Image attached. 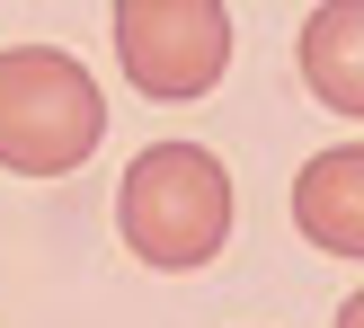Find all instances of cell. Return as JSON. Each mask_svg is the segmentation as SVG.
Instances as JSON below:
<instances>
[{
	"mask_svg": "<svg viewBox=\"0 0 364 328\" xmlns=\"http://www.w3.org/2000/svg\"><path fill=\"white\" fill-rule=\"evenodd\" d=\"M116 231L160 275H187V266L223 258V240H231V169L205 142H151L116 187Z\"/></svg>",
	"mask_w": 364,
	"mask_h": 328,
	"instance_id": "1",
	"label": "cell"
},
{
	"mask_svg": "<svg viewBox=\"0 0 364 328\" xmlns=\"http://www.w3.org/2000/svg\"><path fill=\"white\" fill-rule=\"evenodd\" d=\"M107 142V98L63 45L0 53V169L9 177H71Z\"/></svg>",
	"mask_w": 364,
	"mask_h": 328,
	"instance_id": "2",
	"label": "cell"
},
{
	"mask_svg": "<svg viewBox=\"0 0 364 328\" xmlns=\"http://www.w3.org/2000/svg\"><path fill=\"white\" fill-rule=\"evenodd\" d=\"M116 62L142 98H205L231 71L223 0H116Z\"/></svg>",
	"mask_w": 364,
	"mask_h": 328,
	"instance_id": "3",
	"label": "cell"
},
{
	"mask_svg": "<svg viewBox=\"0 0 364 328\" xmlns=\"http://www.w3.org/2000/svg\"><path fill=\"white\" fill-rule=\"evenodd\" d=\"M294 231L311 248H329V258H364V142H338V151L302 160Z\"/></svg>",
	"mask_w": 364,
	"mask_h": 328,
	"instance_id": "4",
	"label": "cell"
},
{
	"mask_svg": "<svg viewBox=\"0 0 364 328\" xmlns=\"http://www.w3.org/2000/svg\"><path fill=\"white\" fill-rule=\"evenodd\" d=\"M302 89L364 124V0H320L302 18Z\"/></svg>",
	"mask_w": 364,
	"mask_h": 328,
	"instance_id": "5",
	"label": "cell"
},
{
	"mask_svg": "<svg viewBox=\"0 0 364 328\" xmlns=\"http://www.w3.org/2000/svg\"><path fill=\"white\" fill-rule=\"evenodd\" d=\"M338 328H364V293H347V302H338Z\"/></svg>",
	"mask_w": 364,
	"mask_h": 328,
	"instance_id": "6",
	"label": "cell"
}]
</instances>
